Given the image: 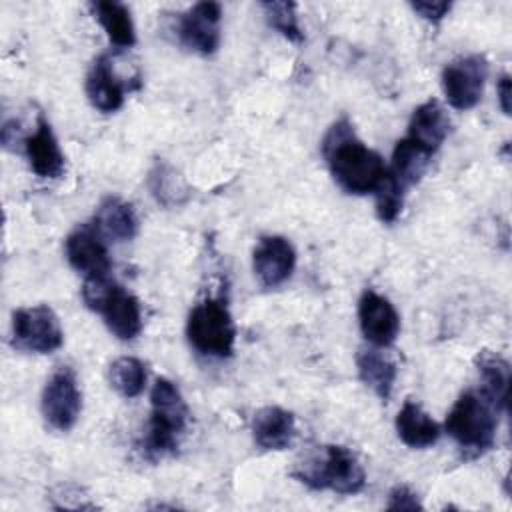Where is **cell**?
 I'll use <instances>...</instances> for the list:
<instances>
[{"label": "cell", "instance_id": "obj_15", "mask_svg": "<svg viewBox=\"0 0 512 512\" xmlns=\"http://www.w3.org/2000/svg\"><path fill=\"white\" fill-rule=\"evenodd\" d=\"M448 132H450V118L444 106L436 98H430L412 112L406 138L412 144H416L420 150L434 156V152L446 140Z\"/></svg>", "mask_w": 512, "mask_h": 512}, {"label": "cell", "instance_id": "obj_16", "mask_svg": "<svg viewBox=\"0 0 512 512\" xmlns=\"http://www.w3.org/2000/svg\"><path fill=\"white\" fill-rule=\"evenodd\" d=\"M296 436V418L280 406H264L252 418V438L262 450H284Z\"/></svg>", "mask_w": 512, "mask_h": 512}, {"label": "cell", "instance_id": "obj_27", "mask_svg": "<svg viewBox=\"0 0 512 512\" xmlns=\"http://www.w3.org/2000/svg\"><path fill=\"white\" fill-rule=\"evenodd\" d=\"M376 212H378V218L386 224H392L402 206H404V196H406V190L400 188L386 172H384V178L382 182L378 184L376 188Z\"/></svg>", "mask_w": 512, "mask_h": 512}, {"label": "cell", "instance_id": "obj_2", "mask_svg": "<svg viewBox=\"0 0 512 512\" xmlns=\"http://www.w3.org/2000/svg\"><path fill=\"white\" fill-rule=\"evenodd\" d=\"M150 404V422L140 452L150 460H158L176 454L190 420V410L178 386L168 378H156L150 392Z\"/></svg>", "mask_w": 512, "mask_h": 512}, {"label": "cell", "instance_id": "obj_28", "mask_svg": "<svg viewBox=\"0 0 512 512\" xmlns=\"http://www.w3.org/2000/svg\"><path fill=\"white\" fill-rule=\"evenodd\" d=\"M388 510H422V502L418 494L412 492L408 486H394L388 494Z\"/></svg>", "mask_w": 512, "mask_h": 512}, {"label": "cell", "instance_id": "obj_11", "mask_svg": "<svg viewBox=\"0 0 512 512\" xmlns=\"http://www.w3.org/2000/svg\"><path fill=\"white\" fill-rule=\"evenodd\" d=\"M358 322L364 338L376 346H390L400 332V316L392 302L374 290H364L358 300Z\"/></svg>", "mask_w": 512, "mask_h": 512}, {"label": "cell", "instance_id": "obj_22", "mask_svg": "<svg viewBox=\"0 0 512 512\" xmlns=\"http://www.w3.org/2000/svg\"><path fill=\"white\" fill-rule=\"evenodd\" d=\"M90 10L116 48H132L136 44L134 22L128 6L114 0H98L90 4Z\"/></svg>", "mask_w": 512, "mask_h": 512}, {"label": "cell", "instance_id": "obj_21", "mask_svg": "<svg viewBox=\"0 0 512 512\" xmlns=\"http://www.w3.org/2000/svg\"><path fill=\"white\" fill-rule=\"evenodd\" d=\"M482 388L480 392L498 408H508V384H510V364L504 356L492 350H482L474 358Z\"/></svg>", "mask_w": 512, "mask_h": 512}, {"label": "cell", "instance_id": "obj_29", "mask_svg": "<svg viewBox=\"0 0 512 512\" xmlns=\"http://www.w3.org/2000/svg\"><path fill=\"white\" fill-rule=\"evenodd\" d=\"M416 14H420L424 20L438 24L452 8L450 2H412L410 4Z\"/></svg>", "mask_w": 512, "mask_h": 512}, {"label": "cell", "instance_id": "obj_9", "mask_svg": "<svg viewBox=\"0 0 512 512\" xmlns=\"http://www.w3.org/2000/svg\"><path fill=\"white\" fill-rule=\"evenodd\" d=\"M488 78V60L482 54L462 56L442 70V90L448 104L456 110L474 108Z\"/></svg>", "mask_w": 512, "mask_h": 512}, {"label": "cell", "instance_id": "obj_25", "mask_svg": "<svg viewBox=\"0 0 512 512\" xmlns=\"http://www.w3.org/2000/svg\"><path fill=\"white\" fill-rule=\"evenodd\" d=\"M110 386L124 398H136L146 386V366L134 356H120L108 368Z\"/></svg>", "mask_w": 512, "mask_h": 512}, {"label": "cell", "instance_id": "obj_5", "mask_svg": "<svg viewBox=\"0 0 512 512\" xmlns=\"http://www.w3.org/2000/svg\"><path fill=\"white\" fill-rule=\"evenodd\" d=\"M84 304L104 318L106 328L118 340H132L142 332V308L134 294L126 292L108 274L84 278Z\"/></svg>", "mask_w": 512, "mask_h": 512}, {"label": "cell", "instance_id": "obj_18", "mask_svg": "<svg viewBox=\"0 0 512 512\" xmlns=\"http://www.w3.org/2000/svg\"><path fill=\"white\" fill-rule=\"evenodd\" d=\"M92 226L102 238L106 236L114 242H128L138 232V218L128 202L116 196H108L96 208Z\"/></svg>", "mask_w": 512, "mask_h": 512}, {"label": "cell", "instance_id": "obj_14", "mask_svg": "<svg viewBox=\"0 0 512 512\" xmlns=\"http://www.w3.org/2000/svg\"><path fill=\"white\" fill-rule=\"evenodd\" d=\"M24 152L30 170L40 178H60L66 170L64 154L44 116H38L34 132L24 138Z\"/></svg>", "mask_w": 512, "mask_h": 512}, {"label": "cell", "instance_id": "obj_30", "mask_svg": "<svg viewBox=\"0 0 512 512\" xmlns=\"http://www.w3.org/2000/svg\"><path fill=\"white\" fill-rule=\"evenodd\" d=\"M496 90H498L500 108H502V112L508 116V114H510V76H508V74H502V76H500Z\"/></svg>", "mask_w": 512, "mask_h": 512}, {"label": "cell", "instance_id": "obj_20", "mask_svg": "<svg viewBox=\"0 0 512 512\" xmlns=\"http://www.w3.org/2000/svg\"><path fill=\"white\" fill-rule=\"evenodd\" d=\"M398 438L408 448H428L440 438V426L414 400H406L396 416Z\"/></svg>", "mask_w": 512, "mask_h": 512}, {"label": "cell", "instance_id": "obj_10", "mask_svg": "<svg viewBox=\"0 0 512 512\" xmlns=\"http://www.w3.org/2000/svg\"><path fill=\"white\" fill-rule=\"evenodd\" d=\"M222 6L218 2H198L178 16L176 34L188 50L210 56L220 46Z\"/></svg>", "mask_w": 512, "mask_h": 512}, {"label": "cell", "instance_id": "obj_19", "mask_svg": "<svg viewBox=\"0 0 512 512\" xmlns=\"http://www.w3.org/2000/svg\"><path fill=\"white\" fill-rule=\"evenodd\" d=\"M356 370L358 378L380 398L388 400L396 382V364L382 354L376 346L370 348H360L356 352Z\"/></svg>", "mask_w": 512, "mask_h": 512}, {"label": "cell", "instance_id": "obj_8", "mask_svg": "<svg viewBox=\"0 0 512 512\" xmlns=\"http://www.w3.org/2000/svg\"><path fill=\"white\" fill-rule=\"evenodd\" d=\"M42 416L58 432H68L80 418L82 392L76 372L70 366H58L42 390Z\"/></svg>", "mask_w": 512, "mask_h": 512}, {"label": "cell", "instance_id": "obj_26", "mask_svg": "<svg viewBox=\"0 0 512 512\" xmlns=\"http://www.w3.org/2000/svg\"><path fill=\"white\" fill-rule=\"evenodd\" d=\"M296 2H286V0H272V2H262V10L266 16V22L280 32L286 40L300 44L304 42V32L298 22L296 14Z\"/></svg>", "mask_w": 512, "mask_h": 512}, {"label": "cell", "instance_id": "obj_24", "mask_svg": "<svg viewBox=\"0 0 512 512\" xmlns=\"http://www.w3.org/2000/svg\"><path fill=\"white\" fill-rule=\"evenodd\" d=\"M148 190L164 208L182 206L190 198V188L182 174L166 160H156L148 172Z\"/></svg>", "mask_w": 512, "mask_h": 512}, {"label": "cell", "instance_id": "obj_7", "mask_svg": "<svg viewBox=\"0 0 512 512\" xmlns=\"http://www.w3.org/2000/svg\"><path fill=\"white\" fill-rule=\"evenodd\" d=\"M64 342L56 312L48 304L18 308L12 314V344L18 350L50 354Z\"/></svg>", "mask_w": 512, "mask_h": 512}, {"label": "cell", "instance_id": "obj_6", "mask_svg": "<svg viewBox=\"0 0 512 512\" xmlns=\"http://www.w3.org/2000/svg\"><path fill=\"white\" fill-rule=\"evenodd\" d=\"M186 336L190 346L204 356H232L236 326L226 302L220 298H206L196 304L188 314Z\"/></svg>", "mask_w": 512, "mask_h": 512}, {"label": "cell", "instance_id": "obj_23", "mask_svg": "<svg viewBox=\"0 0 512 512\" xmlns=\"http://www.w3.org/2000/svg\"><path fill=\"white\" fill-rule=\"evenodd\" d=\"M430 154L420 150L416 144H412L408 138H402L396 142L392 152V162L386 168V174L404 190L418 184L430 164Z\"/></svg>", "mask_w": 512, "mask_h": 512}, {"label": "cell", "instance_id": "obj_17", "mask_svg": "<svg viewBox=\"0 0 512 512\" xmlns=\"http://www.w3.org/2000/svg\"><path fill=\"white\" fill-rule=\"evenodd\" d=\"M86 96L90 104L100 112H116L124 104L126 86L116 78L112 62L106 54L98 56L86 76Z\"/></svg>", "mask_w": 512, "mask_h": 512}, {"label": "cell", "instance_id": "obj_1", "mask_svg": "<svg viewBox=\"0 0 512 512\" xmlns=\"http://www.w3.org/2000/svg\"><path fill=\"white\" fill-rule=\"evenodd\" d=\"M322 156L336 184L348 194L376 192L386 172L382 156L356 136L348 118H340L328 128L322 140Z\"/></svg>", "mask_w": 512, "mask_h": 512}, {"label": "cell", "instance_id": "obj_4", "mask_svg": "<svg viewBox=\"0 0 512 512\" xmlns=\"http://www.w3.org/2000/svg\"><path fill=\"white\" fill-rule=\"evenodd\" d=\"M292 476L314 490H332L336 494H358L366 486V472L360 460L350 448L340 444L322 446Z\"/></svg>", "mask_w": 512, "mask_h": 512}, {"label": "cell", "instance_id": "obj_13", "mask_svg": "<svg viewBox=\"0 0 512 512\" xmlns=\"http://www.w3.org/2000/svg\"><path fill=\"white\" fill-rule=\"evenodd\" d=\"M66 258L84 278L108 274L112 266L102 236L94 226L78 228L66 238Z\"/></svg>", "mask_w": 512, "mask_h": 512}, {"label": "cell", "instance_id": "obj_12", "mask_svg": "<svg viewBox=\"0 0 512 512\" xmlns=\"http://www.w3.org/2000/svg\"><path fill=\"white\" fill-rule=\"evenodd\" d=\"M296 266V250L284 236H262L252 252V268L262 286L284 284Z\"/></svg>", "mask_w": 512, "mask_h": 512}, {"label": "cell", "instance_id": "obj_3", "mask_svg": "<svg viewBox=\"0 0 512 512\" xmlns=\"http://www.w3.org/2000/svg\"><path fill=\"white\" fill-rule=\"evenodd\" d=\"M498 412L480 390H466L448 412L444 430L454 438L466 458H476L494 446Z\"/></svg>", "mask_w": 512, "mask_h": 512}]
</instances>
